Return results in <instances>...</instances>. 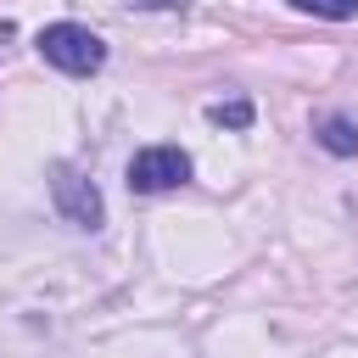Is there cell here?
Returning <instances> with one entry per match:
<instances>
[{
  "label": "cell",
  "mask_w": 358,
  "mask_h": 358,
  "mask_svg": "<svg viewBox=\"0 0 358 358\" xmlns=\"http://www.w3.org/2000/svg\"><path fill=\"white\" fill-rule=\"evenodd\" d=\"M39 56L62 73H95L106 62V45L78 22H50V28H39Z\"/></svg>",
  "instance_id": "obj_1"
},
{
  "label": "cell",
  "mask_w": 358,
  "mask_h": 358,
  "mask_svg": "<svg viewBox=\"0 0 358 358\" xmlns=\"http://www.w3.org/2000/svg\"><path fill=\"white\" fill-rule=\"evenodd\" d=\"M319 145H324L330 157H358V123L341 117V112L324 117V123H319Z\"/></svg>",
  "instance_id": "obj_4"
},
{
  "label": "cell",
  "mask_w": 358,
  "mask_h": 358,
  "mask_svg": "<svg viewBox=\"0 0 358 358\" xmlns=\"http://www.w3.org/2000/svg\"><path fill=\"white\" fill-rule=\"evenodd\" d=\"M50 196H56V213H62L67 224H78V229H101V218H106L101 190H95L78 168L56 162V168H50Z\"/></svg>",
  "instance_id": "obj_2"
},
{
  "label": "cell",
  "mask_w": 358,
  "mask_h": 358,
  "mask_svg": "<svg viewBox=\"0 0 358 358\" xmlns=\"http://www.w3.org/2000/svg\"><path fill=\"white\" fill-rule=\"evenodd\" d=\"M213 123H224V129H246V123H252V101H218V106H213Z\"/></svg>",
  "instance_id": "obj_6"
},
{
  "label": "cell",
  "mask_w": 358,
  "mask_h": 358,
  "mask_svg": "<svg viewBox=\"0 0 358 358\" xmlns=\"http://www.w3.org/2000/svg\"><path fill=\"white\" fill-rule=\"evenodd\" d=\"M185 179H190V157H185L179 145H145V151H134V162H129V190H140V196L173 190V185H185Z\"/></svg>",
  "instance_id": "obj_3"
},
{
  "label": "cell",
  "mask_w": 358,
  "mask_h": 358,
  "mask_svg": "<svg viewBox=\"0 0 358 358\" xmlns=\"http://www.w3.org/2000/svg\"><path fill=\"white\" fill-rule=\"evenodd\" d=\"M296 11H313V17H358V0H291Z\"/></svg>",
  "instance_id": "obj_5"
}]
</instances>
